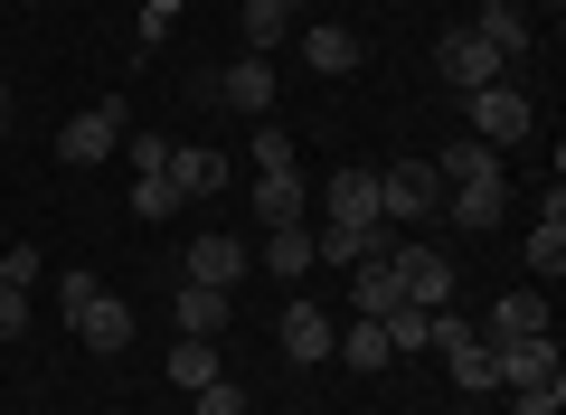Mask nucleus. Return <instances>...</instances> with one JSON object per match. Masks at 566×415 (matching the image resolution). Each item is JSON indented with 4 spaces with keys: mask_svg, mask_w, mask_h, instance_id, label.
I'll return each instance as SVG.
<instances>
[{
    "mask_svg": "<svg viewBox=\"0 0 566 415\" xmlns=\"http://www.w3.org/2000/svg\"><path fill=\"white\" fill-rule=\"evenodd\" d=\"M349 312H359V321H387V312H397V274H387V256L349 264Z\"/></svg>",
    "mask_w": 566,
    "mask_h": 415,
    "instance_id": "nucleus-19",
    "label": "nucleus"
},
{
    "mask_svg": "<svg viewBox=\"0 0 566 415\" xmlns=\"http://www.w3.org/2000/svg\"><path fill=\"white\" fill-rule=\"evenodd\" d=\"M245 208H255L264 237H274V227H303V218H312V179H303V170H264Z\"/></svg>",
    "mask_w": 566,
    "mask_h": 415,
    "instance_id": "nucleus-9",
    "label": "nucleus"
},
{
    "mask_svg": "<svg viewBox=\"0 0 566 415\" xmlns=\"http://www.w3.org/2000/svg\"><path fill=\"white\" fill-rule=\"evenodd\" d=\"M274 340H283V359H303V369H322V359L340 350V321H331L322 302H283V321H274Z\"/></svg>",
    "mask_w": 566,
    "mask_h": 415,
    "instance_id": "nucleus-8",
    "label": "nucleus"
},
{
    "mask_svg": "<svg viewBox=\"0 0 566 415\" xmlns=\"http://www.w3.org/2000/svg\"><path fill=\"white\" fill-rule=\"evenodd\" d=\"M180 198H170V179H133V218H170Z\"/></svg>",
    "mask_w": 566,
    "mask_h": 415,
    "instance_id": "nucleus-30",
    "label": "nucleus"
},
{
    "mask_svg": "<svg viewBox=\"0 0 566 415\" xmlns=\"http://www.w3.org/2000/svg\"><path fill=\"white\" fill-rule=\"evenodd\" d=\"M434 170H444V189H463V179H501V152H491V142H453V152L444 160H434Z\"/></svg>",
    "mask_w": 566,
    "mask_h": 415,
    "instance_id": "nucleus-25",
    "label": "nucleus"
},
{
    "mask_svg": "<svg viewBox=\"0 0 566 415\" xmlns=\"http://www.w3.org/2000/svg\"><path fill=\"white\" fill-rule=\"evenodd\" d=\"M57 302H66V331H76L95 359L133 350V302H123V293H104L95 274H66V283H57Z\"/></svg>",
    "mask_w": 566,
    "mask_h": 415,
    "instance_id": "nucleus-1",
    "label": "nucleus"
},
{
    "mask_svg": "<svg viewBox=\"0 0 566 415\" xmlns=\"http://www.w3.org/2000/svg\"><path fill=\"white\" fill-rule=\"evenodd\" d=\"M472 39L501 48V58H528V10L520 0H482V10H472Z\"/></svg>",
    "mask_w": 566,
    "mask_h": 415,
    "instance_id": "nucleus-14",
    "label": "nucleus"
},
{
    "mask_svg": "<svg viewBox=\"0 0 566 415\" xmlns=\"http://www.w3.org/2000/svg\"><path fill=\"white\" fill-rule=\"evenodd\" d=\"M293 29H303V20H293L283 0H245V58H274V48L293 39Z\"/></svg>",
    "mask_w": 566,
    "mask_h": 415,
    "instance_id": "nucleus-21",
    "label": "nucleus"
},
{
    "mask_svg": "<svg viewBox=\"0 0 566 415\" xmlns=\"http://www.w3.org/2000/svg\"><path fill=\"white\" fill-rule=\"evenodd\" d=\"M322 218H331V227H378V170H331Z\"/></svg>",
    "mask_w": 566,
    "mask_h": 415,
    "instance_id": "nucleus-13",
    "label": "nucleus"
},
{
    "mask_svg": "<svg viewBox=\"0 0 566 415\" xmlns=\"http://www.w3.org/2000/svg\"><path fill=\"white\" fill-rule=\"evenodd\" d=\"M170 20H180V0H142V39H161Z\"/></svg>",
    "mask_w": 566,
    "mask_h": 415,
    "instance_id": "nucleus-34",
    "label": "nucleus"
},
{
    "mask_svg": "<svg viewBox=\"0 0 566 415\" xmlns=\"http://www.w3.org/2000/svg\"><path fill=\"white\" fill-rule=\"evenodd\" d=\"M378 218L387 227L444 218V170H434V160H387V170H378Z\"/></svg>",
    "mask_w": 566,
    "mask_h": 415,
    "instance_id": "nucleus-2",
    "label": "nucleus"
},
{
    "mask_svg": "<svg viewBox=\"0 0 566 415\" xmlns=\"http://www.w3.org/2000/svg\"><path fill=\"white\" fill-rule=\"evenodd\" d=\"M472 104V142H491V152H510V142H520L528 133V123H538V114H528V95H520V85H482V95H463Z\"/></svg>",
    "mask_w": 566,
    "mask_h": 415,
    "instance_id": "nucleus-6",
    "label": "nucleus"
},
{
    "mask_svg": "<svg viewBox=\"0 0 566 415\" xmlns=\"http://www.w3.org/2000/svg\"><path fill=\"white\" fill-rule=\"evenodd\" d=\"M123 152H133V170H142V179H161V170H170V133H133Z\"/></svg>",
    "mask_w": 566,
    "mask_h": 415,
    "instance_id": "nucleus-29",
    "label": "nucleus"
},
{
    "mask_svg": "<svg viewBox=\"0 0 566 415\" xmlns=\"http://www.w3.org/2000/svg\"><path fill=\"white\" fill-rule=\"evenodd\" d=\"M218 95L245 104V114H264V104H274V66H264V58H237V66L218 76Z\"/></svg>",
    "mask_w": 566,
    "mask_h": 415,
    "instance_id": "nucleus-22",
    "label": "nucleus"
},
{
    "mask_svg": "<svg viewBox=\"0 0 566 415\" xmlns=\"http://www.w3.org/2000/svg\"><path fill=\"white\" fill-rule=\"evenodd\" d=\"M264 274L303 283L312 274V227H274V237H264Z\"/></svg>",
    "mask_w": 566,
    "mask_h": 415,
    "instance_id": "nucleus-23",
    "label": "nucleus"
},
{
    "mask_svg": "<svg viewBox=\"0 0 566 415\" xmlns=\"http://www.w3.org/2000/svg\"><path fill=\"white\" fill-rule=\"evenodd\" d=\"M0 283H20V293H29V283H39V246H29V237L10 246V256H0Z\"/></svg>",
    "mask_w": 566,
    "mask_h": 415,
    "instance_id": "nucleus-31",
    "label": "nucleus"
},
{
    "mask_svg": "<svg viewBox=\"0 0 566 415\" xmlns=\"http://www.w3.org/2000/svg\"><path fill=\"white\" fill-rule=\"evenodd\" d=\"M189 415H245V387L237 377H208V387L189 396Z\"/></svg>",
    "mask_w": 566,
    "mask_h": 415,
    "instance_id": "nucleus-28",
    "label": "nucleus"
},
{
    "mask_svg": "<svg viewBox=\"0 0 566 415\" xmlns=\"http://www.w3.org/2000/svg\"><path fill=\"white\" fill-rule=\"evenodd\" d=\"M170 321H180V340H218V331H227V293L180 283V293H170Z\"/></svg>",
    "mask_w": 566,
    "mask_h": 415,
    "instance_id": "nucleus-17",
    "label": "nucleus"
},
{
    "mask_svg": "<svg viewBox=\"0 0 566 415\" xmlns=\"http://www.w3.org/2000/svg\"><path fill=\"white\" fill-rule=\"evenodd\" d=\"M293 39H303L312 76H349V66L368 58V48H359V29H340V20H303V29H293Z\"/></svg>",
    "mask_w": 566,
    "mask_h": 415,
    "instance_id": "nucleus-12",
    "label": "nucleus"
},
{
    "mask_svg": "<svg viewBox=\"0 0 566 415\" xmlns=\"http://www.w3.org/2000/svg\"><path fill=\"white\" fill-rule=\"evenodd\" d=\"M255 170H303L293 160V133H255Z\"/></svg>",
    "mask_w": 566,
    "mask_h": 415,
    "instance_id": "nucleus-32",
    "label": "nucleus"
},
{
    "mask_svg": "<svg viewBox=\"0 0 566 415\" xmlns=\"http://www.w3.org/2000/svg\"><path fill=\"white\" fill-rule=\"evenodd\" d=\"M331 359H340V369H359V377L397 369V350H387V331H378V321H349V331H340V350H331Z\"/></svg>",
    "mask_w": 566,
    "mask_h": 415,
    "instance_id": "nucleus-20",
    "label": "nucleus"
},
{
    "mask_svg": "<svg viewBox=\"0 0 566 415\" xmlns=\"http://www.w3.org/2000/svg\"><path fill=\"white\" fill-rule=\"evenodd\" d=\"M557 10H566V0H547V20H557Z\"/></svg>",
    "mask_w": 566,
    "mask_h": 415,
    "instance_id": "nucleus-37",
    "label": "nucleus"
},
{
    "mask_svg": "<svg viewBox=\"0 0 566 415\" xmlns=\"http://www.w3.org/2000/svg\"><path fill=\"white\" fill-rule=\"evenodd\" d=\"M208 377H218V340H180V350H170V387L199 396Z\"/></svg>",
    "mask_w": 566,
    "mask_h": 415,
    "instance_id": "nucleus-26",
    "label": "nucleus"
},
{
    "mask_svg": "<svg viewBox=\"0 0 566 415\" xmlns=\"http://www.w3.org/2000/svg\"><path fill=\"white\" fill-rule=\"evenodd\" d=\"M387 274H397V302H416V312H444V293H453V256L444 246H406L397 237Z\"/></svg>",
    "mask_w": 566,
    "mask_h": 415,
    "instance_id": "nucleus-4",
    "label": "nucleus"
},
{
    "mask_svg": "<svg viewBox=\"0 0 566 415\" xmlns=\"http://www.w3.org/2000/svg\"><path fill=\"white\" fill-rule=\"evenodd\" d=\"M123 123H133V114H123V95H95L85 114L57 123V160H66V170H95V160L123 142Z\"/></svg>",
    "mask_w": 566,
    "mask_h": 415,
    "instance_id": "nucleus-3",
    "label": "nucleus"
},
{
    "mask_svg": "<svg viewBox=\"0 0 566 415\" xmlns=\"http://www.w3.org/2000/svg\"><path fill=\"white\" fill-rule=\"evenodd\" d=\"M434 66H444V85H453V95H482V85H501V76H510V58H501V48H482L472 29H444Z\"/></svg>",
    "mask_w": 566,
    "mask_h": 415,
    "instance_id": "nucleus-5",
    "label": "nucleus"
},
{
    "mask_svg": "<svg viewBox=\"0 0 566 415\" xmlns=\"http://www.w3.org/2000/svg\"><path fill=\"white\" fill-rule=\"evenodd\" d=\"M180 283H208V293H237V283H245V237H227V227L189 237V256H180Z\"/></svg>",
    "mask_w": 566,
    "mask_h": 415,
    "instance_id": "nucleus-7",
    "label": "nucleus"
},
{
    "mask_svg": "<svg viewBox=\"0 0 566 415\" xmlns=\"http://www.w3.org/2000/svg\"><path fill=\"white\" fill-rule=\"evenodd\" d=\"M283 10H293V20H312V0H283Z\"/></svg>",
    "mask_w": 566,
    "mask_h": 415,
    "instance_id": "nucleus-35",
    "label": "nucleus"
},
{
    "mask_svg": "<svg viewBox=\"0 0 566 415\" xmlns=\"http://www.w3.org/2000/svg\"><path fill=\"white\" fill-rule=\"evenodd\" d=\"M0 133H10V85H0Z\"/></svg>",
    "mask_w": 566,
    "mask_h": 415,
    "instance_id": "nucleus-36",
    "label": "nucleus"
},
{
    "mask_svg": "<svg viewBox=\"0 0 566 415\" xmlns=\"http://www.w3.org/2000/svg\"><path fill=\"white\" fill-rule=\"evenodd\" d=\"M170 198H218L227 189V152L218 142H170Z\"/></svg>",
    "mask_w": 566,
    "mask_h": 415,
    "instance_id": "nucleus-10",
    "label": "nucleus"
},
{
    "mask_svg": "<svg viewBox=\"0 0 566 415\" xmlns=\"http://www.w3.org/2000/svg\"><path fill=\"white\" fill-rule=\"evenodd\" d=\"M444 218L472 227V237H491V227L510 218V179H463V189H444Z\"/></svg>",
    "mask_w": 566,
    "mask_h": 415,
    "instance_id": "nucleus-11",
    "label": "nucleus"
},
{
    "mask_svg": "<svg viewBox=\"0 0 566 415\" xmlns=\"http://www.w3.org/2000/svg\"><path fill=\"white\" fill-rule=\"evenodd\" d=\"M510 415H566V377H538V387H510Z\"/></svg>",
    "mask_w": 566,
    "mask_h": 415,
    "instance_id": "nucleus-27",
    "label": "nucleus"
},
{
    "mask_svg": "<svg viewBox=\"0 0 566 415\" xmlns=\"http://www.w3.org/2000/svg\"><path fill=\"white\" fill-rule=\"evenodd\" d=\"M538 377H557V331L501 340V387H538Z\"/></svg>",
    "mask_w": 566,
    "mask_h": 415,
    "instance_id": "nucleus-15",
    "label": "nucleus"
},
{
    "mask_svg": "<svg viewBox=\"0 0 566 415\" xmlns=\"http://www.w3.org/2000/svg\"><path fill=\"white\" fill-rule=\"evenodd\" d=\"M29 331V293H20V283H0V340H20Z\"/></svg>",
    "mask_w": 566,
    "mask_h": 415,
    "instance_id": "nucleus-33",
    "label": "nucleus"
},
{
    "mask_svg": "<svg viewBox=\"0 0 566 415\" xmlns=\"http://www.w3.org/2000/svg\"><path fill=\"white\" fill-rule=\"evenodd\" d=\"M528 274H547V283L566 274V198L557 189H547V218L528 227Z\"/></svg>",
    "mask_w": 566,
    "mask_h": 415,
    "instance_id": "nucleus-18",
    "label": "nucleus"
},
{
    "mask_svg": "<svg viewBox=\"0 0 566 415\" xmlns=\"http://www.w3.org/2000/svg\"><path fill=\"white\" fill-rule=\"evenodd\" d=\"M538 331H547V293H528V283H520V293L491 302V350H501V340H538Z\"/></svg>",
    "mask_w": 566,
    "mask_h": 415,
    "instance_id": "nucleus-16",
    "label": "nucleus"
},
{
    "mask_svg": "<svg viewBox=\"0 0 566 415\" xmlns=\"http://www.w3.org/2000/svg\"><path fill=\"white\" fill-rule=\"evenodd\" d=\"M378 331H387V350H397V359H424V350H434V312H416V302H397Z\"/></svg>",
    "mask_w": 566,
    "mask_h": 415,
    "instance_id": "nucleus-24",
    "label": "nucleus"
}]
</instances>
